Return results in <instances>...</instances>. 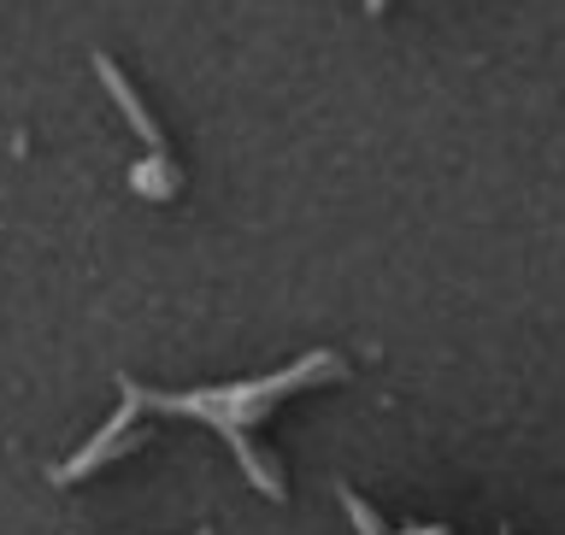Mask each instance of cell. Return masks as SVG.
Listing matches in <instances>:
<instances>
[{
    "label": "cell",
    "instance_id": "cell-1",
    "mask_svg": "<svg viewBox=\"0 0 565 535\" xmlns=\"http://www.w3.org/2000/svg\"><path fill=\"white\" fill-rule=\"evenodd\" d=\"M330 377H342V360H335L330 347H318V353H307V360H295L289 371H271V377H259V383L194 388V395H153V388H141V383L124 377V395H130L136 406H153V413H189V418H206L212 430H218L230 448H236L242 471H247V483H254L265 501H282V477H277L271 459H265L254 441H247V430L271 418V406H277L282 395H300V388L330 383Z\"/></svg>",
    "mask_w": 565,
    "mask_h": 535
},
{
    "label": "cell",
    "instance_id": "cell-2",
    "mask_svg": "<svg viewBox=\"0 0 565 535\" xmlns=\"http://www.w3.org/2000/svg\"><path fill=\"white\" fill-rule=\"evenodd\" d=\"M95 71H100V83L113 88L118 113H124V118L136 124V136H141V141H148V159H171V153H166V136H159V124H153V113H148V106L136 100V88L124 83V71H118L113 60H106V53H95Z\"/></svg>",
    "mask_w": 565,
    "mask_h": 535
},
{
    "label": "cell",
    "instance_id": "cell-3",
    "mask_svg": "<svg viewBox=\"0 0 565 535\" xmlns=\"http://www.w3.org/2000/svg\"><path fill=\"white\" fill-rule=\"evenodd\" d=\"M194 535H212V529H194Z\"/></svg>",
    "mask_w": 565,
    "mask_h": 535
}]
</instances>
